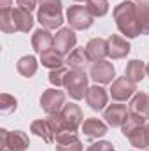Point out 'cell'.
Listing matches in <instances>:
<instances>
[{
    "label": "cell",
    "instance_id": "1f68e13d",
    "mask_svg": "<svg viewBox=\"0 0 149 151\" xmlns=\"http://www.w3.org/2000/svg\"><path fill=\"white\" fill-rule=\"evenodd\" d=\"M88 151H114V146L107 141H98V142H93Z\"/></svg>",
    "mask_w": 149,
    "mask_h": 151
},
{
    "label": "cell",
    "instance_id": "ffe728a7",
    "mask_svg": "<svg viewBox=\"0 0 149 151\" xmlns=\"http://www.w3.org/2000/svg\"><path fill=\"white\" fill-rule=\"evenodd\" d=\"M30 132H34L37 137H42V141H44L46 144H51V142L54 141V132H53V128L49 127L47 119H37V121H34V123L30 125Z\"/></svg>",
    "mask_w": 149,
    "mask_h": 151
},
{
    "label": "cell",
    "instance_id": "74e56055",
    "mask_svg": "<svg viewBox=\"0 0 149 151\" xmlns=\"http://www.w3.org/2000/svg\"><path fill=\"white\" fill-rule=\"evenodd\" d=\"M148 151H149V150H148Z\"/></svg>",
    "mask_w": 149,
    "mask_h": 151
},
{
    "label": "cell",
    "instance_id": "7a4b0ae2",
    "mask_svg": "<svg viewBox=\"0 0 149 151\" xmlns=\"http://www.w3.org/2000/svg\"><path fill=\"white\" fill-rule=\"evenodd\" d=\"M37 21L47 30L58 28L63 23L62 14V0H39Z\"/></svg>",
    "mask_w": 149,
    "mask_h": 151
},
{
    "label": "cell",
    "instance_id": "ac0fdd59",
    "mask_svg": "<svg viewBox=\"0 0 149 151\" xmlns=\"http://www.w3.org/2000/svg\"><path fill=\"white\" fill-rule=\"evenodd\" d=\"M86 53H88L90 60H93V62L104 60L107 56V40H104V39H100V37L91 39L86 44Z\"/></svg>",
    "mask_w": 149,
    "mask_h": 151
},
{
    "label": "cell",
    "instance_id": "4dcf8cb0",
    "mask_svg": "<svg viewBox=\"0 0 149 151\" xmlns=\"http://www.w3.org/2000/svg\"><path fill=\"white\" fill-rule=\"evenodd\" d=\"M67 69H63V67H60V69H54V70H51L49 72V83L53 84V86H62L63 84V81H65V76H67Z\"/></svg>",
    "mask_w": 149,
    "mask_h": 151
},
{
    "label": "cell",
    "instance_id": "83f0119b",
    "mask_svg": "<svg viewBox=\"0 0 149 151\" xmlns=\"http://www.w3.org/2000/svg\"><path fill=\"white\" fill-rule=\"evenodd\" d=\"M0 28H2L4 34H14V32H18L14 18H12V9H7V11L0 12Z\"/></svg>",
    "mask_w": 149,
    "mask_h": 151
},
{
    "label": "cell",
    "instance_id": "603a6c76",
    "mask_svg": "<svg viewBox=\"0 0 149 151\" xmlns=\"http://www.w3.org/2000/svg\"><path fill=\"white\" fill-rule=\"evenodd\" d=\"M40 62H42L44 67H47V69H51V70L60 69V67H63V63H65V62H63V55L58 53L56 49L44 51V53L40 55Z\"/></svg>",
    "mask_w": 149,
    "mask_h": 151
},
{
    "label": "cell",
    "instance_id": "5b68a950",
    "mask_svg": "<svg viewBox=\"0 0 149 151\" xmlns=\"http://www.w3.org/2000/svg\"><path fill=\"white\" fill-rule=\"evenodd\" d=\"M65 106V93L58 88L46 90L40 97V107L47 114H60Z\"/></svg>",
    "mask_w": 149,
    "mask_h": 151
},
{
    "label": "cell",
    "instance_id": "4fadbf2b",
    "mask_svg": "<svg viewBox=\"0 0 149 151\" xmlns=\"http://www.w3.org/2000/svg\"><path fill=\"white\" fill-rule=\"evenodd\" d=\"M32 46H34V51L42 55L44 51H49L53 46H54V37L49 34L47 28H39L34 32L32 35Z\"/></svg>",
    "mask_w": 149,
    "mask_h": 151
},
{
    "label": "cell",
    "instance_id": "f546056e",
    "mask_svg": "<svg viewBox=\"0 0 149 151\" xmlns=\"http://www.w3.org/2000/svg\"><path fill=\"white\" fill-rule=\"evenodd\" d=\"M16 107H18V100L12 95H9V93H2L0 95V111L4 114L14 113Z\"/></svg>",
    "mask_w": 149,
    "mask_h": 151
},
{
    "label": "cell",
    "instance_id": "30bf717a",
    "mask_svg": "<svg viewBox=\"0 0 149 151\" xmlns=\"http://www.w3.org/2000/svg\"><path fill=\"white\" fill-rule=\"evenodd\" d=\"M75 34L72 28H60L54 35V49L62 55H70V49L75 47Z\"/></svg>",
    "mask_w": 149,
    "mask_h": 151
},
{
    "label": "cell",
    "instance_id": "d590c367",
    "mask_svg": "<svg viewBox=\"0 0 149 151\" xmlns=\"http://www.w3.org/2000/svg\"><path fill=\"white\" fill-rule=\"evenodd\" d=\"M75 2H84V0H75Z\"/></svg>",
    "mask_w": 149,
    "mask_h": 151
},
{
    "label": "cell",
    "instance_id": "2e32d148",
    "mask_svg": "<svg viewBox=\"0 0 149 151\" xmlns=\"http://www.w3.org/2000/svg\"><path fill=\"white\" fill-rule=\"evenodd\" d=\"M128 111H130V114L139 116V118L148 121L149 119V95L148 93H137L132 99Z\"/></svg>",
    "mask_w": 149,
    "mask_h": 151
},
{
    "label": "cell",
    "instance_id": "44dd1931",
    "mask_svg": "<svg viewBox=\"0 0 149 151\" xmlns=\"http://www.w3.org/2000/svg\"><path fill=\"white\" fill-rule=\"evenodd\" d=\"M12 18H14V23H16L18 32H28V30H32L34 18L30 16L28 11H25L21 7H16V9H12Z\"/></svg>",
    "mask_w": 149,
    "mask_h": 151
},
{
    "label": "cell",
    "instance_id": "9c48e42d",
    "mask_svg": "<svg viewBox=\"0 0 149 151\" xmlns=\"http://www.w3.org/2000/svg\"><path fill=\"white\" fill-rule=\"evenodd\" d=\"M135 83H132L128 77H119V79H116L114 83H112L111 86V97L114 100H119V102H123V100H128L133 93H135Z\"/></svg>",
    "mask_w": 149,
    "mask_h": 151
},
{
    "label": "cell",
    "instance_id": "8992f818",
    "mask_svg": "<svg viewBox=\"0 0 149 151\" xmlns=\"http://www.w3.org/2000/svg\"><path fill=\"white\" fill-rule=\"evenodd\" d=\"M67 21L74 30H86L93 25V16L84 5H70L67 11Z\"/></svg>",
    "mask_w": 149,
    "mask_h": 151
},
{
    "label": "cell",
    "instance_id": "836d02e7",
    "mask_svg": "<svg viewBox=\"0 0 149 151\" xmlns=\"http://www.w3.org/2000/svg\"><path fill=\"white\" fill-rule=\"evenodd\" d=\"M11 4H12V0H0V9L7 11V9H11Z\"/></svg>",
    "mask_w": 149,
    "mask_h": 151
},
{
    "label": "cell",
    "instance_id": "4316f807",
    "mask_svg": "<svg viewBox=\"0 0 149 151\" xmlns=\"http://www.w3.org/2000/svg\"><path fill=\"white\" fill-rule=\"evenodd\" d=\"M128 141H130L132 146L137 148V150L149 148V141H148V135H146V127H139L135 132H132V134L128 135Z\"/></svg>",
    "mask_w": 149,
    "mask_h": 151
},
{
    "label": "cell",
    "instance_id": "9a60e30c",
    "mask_svg": "<svg viewBox=\"0 0 149 151\" xmlns=\"http://www.w3.org/2000/svg\"><path fill=\"white\" fill-rule=\"evenodd\" d=\"M86 102L88 106L93 109V111H102L107 104V91L102 88V86H91L88 88V93H86Z\"/></svg>",
    "mask_w": 149,
    "mask_h": 151
},
{
    "label": "cell",
    "instance_id": "8fae6325",
    "mask_svg": "<svg viewBox=\"0 0 149 151\" xmlns=\"http://www.w3.org/2000/svg\"><path fill=\"white\" fill-rule=\"evenodd\" d=\"M128 116H130V111L123 104H111L104 111V118H105L107 125H111L112 128L114 127H123L125 121L128 119Z\"/></svg>",
    "mask_w": 149,
    "mask_h": 151
},
{
    "label": "cell",
    "instance_id": "d6a6232c",
    "mask_svg": "<svg viewBox=\"0 0 149 151\" xmlns=\"http://www.w3.org/2000/svg\"><path fill=\"white\" fill-rule=\"evenodd\" d=\"M16 4H18L21 9L28 11V12H32V11L37 7V0H16Z\"/></svg>",
    "mask_w": 149,
    "mask_h": 151
},
{
    "label": "cell",
    "instance_id": "cb8c5ba5",
    "mask_svg": "<svg viewBox=\"0 0 149 151\" xmlns=\"http://www.w3.org/2000/svg\"><path fill=\"white\" fill-rule=\"evenodd\" d=\"M16 69H18V72L23 76V77H32V76L37 72V60H35V56L27 55V56L19 58Z\"/></svg>",
    "mask_w": 149,
    "mask_h": 151
},
{
    "label": "cell",
    "instance_id": "7c38bea8",
    "mask_svg": "<svg viewBox=\"0 0 149 151\" xmlns=\"http://www.w3.org/2000/svg\"><path fill=\"white\" fill-rule=\"evenodd\" d=\"M130 44L119 35H111L107 39V56L112 60H121L130 53Z\"/></svg>",
    "mask_w": 149,
    "mask_h": 151
},
{
    "label": "cell",
    "instance_id": "d6986e66",
    "mask_svg": "<svg viewBox=\"0 0 149 151\" xmlns=\"http://www.w3.org/2000/svg\"><path fill=\"white\" fill-rule=\"evenodd\" d=\"M90 62L91 60H90V56H88L84 47H75L74 51L69 55V58H67V63H69V67L72 70H82V72H84V69L88 67Z\"/></svg>",
    "mask_w": 149,
    "mask_h": 151
},
{
    "label": "cell",
    "instance_id": "52a82bcc",
    "mask_svg": "<svg viewBox=\"0 0 149 151\" xmlns=\"http://www.w3.org/2000/svg\"><path fill=\"white\" fill-rule=\"evenodd\" d=\"M114 67H112L111 62H104V60H98L91 65L90 69V77L95 81V83H100V84H107V83H112L114 79Z\"/></svg>",
    "mask_w": 149,
    "mask_h": 151
},
{
    "label": "cell",
    "instance_id": "277c9868",
    "mask_svg": "<svg viewBox=\"0 0 149 151\" xmlns=\"http://www.w3.org/2000/svg\"><path fill=\"white\" fill-rule=\"evenodd\" d=\"M0 148L2 151H25L30 146V141H28V135L21 130H14V132H9L5 128L0 130Z\"/></svg>",
    "mask_w": 149,
    "mask_h": 151
},
{
    "label": "cell",
    "instance_id": "5bb4252c",
    "mask_svg": "<svg viewBox=\"0 0 149 151\" xmlns=\"http://www.w3.org/2000/svg\"><path fill=\"white\" fill-rule=\"evenodd\" d=\"M56 151H82V142L75 135V132H63L54 137Z\"/></svg>",
    "mask_w": 149,
    "mask_h": 151
},
{
    "label": "cell",
    "instance_id": "3957f363",
    "mask_svg": "<svg viewBox=\"0 0 149 151\" xmlns=\"http://www.w3.org/2000/svg\"><path fill=\"white\" fill-rule=\"evenodd\" d=\"M63 86L69 93L70 99L74 100H81L84 99V95L88 93V76L84 74L82 70H69L65 76Z\"/></svg>",
    "mask_w": 149,
    "mask_h": 151
},
{
    "label": "cell",
    "instance_id": "e0dca14e",
    "mask_svg": "<svg viewBox=\"0 0 149 151\" xmlns=\"http://www.w3.org/2000/svg\"><path fill=\"white\" fill-rule=\"evenodd\" d=\"M82 132L90 139H98V137H104L107 134V125L98 118H88L82 123Z\"/></svg>",
    "mask_w": 149,
    "mask_h": 151
},
{
    "label": "cell",
    "instance_id": "484cf974",
    "mask_svg": "<svg viewBox=\"0 0 149 151\" xmlns=\"http://www.w3.org/2000/svg\"><path fill=\"white\" fill-rule=\"evenodd\" d=\"M137 18H139L140 32L144 35H149V2L137 4Z\"/></svg>",
    "mask_w": 149,
    "mask_h": 151
},
{
    "label": "cell",
    "instance_id": "f1b7e54d",
    "mask_svg": "<svg viewBox=\"0 0 149 151\" xmlns=\"http://www.w3.org/2000/svg\"><path fill=\"white\" fill-rule=\"evenodd\" d=\"M144 121H146V119H142V118H139V116L130 114V116H128V119L125 121V125L121 127L123 135H125V137H128V135H130L132 132H135L139 127H144Z\"/></svg>",
    "mask_w": 149,
    "mask_h": 151
},
{
    "label": "cell",
    "instance_id": "e575fe53",
    "mask_svg": "<svg viewBox=\"0 0 149 151\" xmlns=\"http://www.w3.org/2000/svg\"><path fill=\"white\" fill-rule=\"evenodd\" d=\"M146 135H148V141H149V123L146 125Z\"/></svg>",
    "mask_w": 149,
    "mask_h": 151
},
{
    "label": "cell",
    "instance_id": "6da1fadb",
    "mask_svg": "<svg viewBox=\"0 0 149 151\" xmlns=\"http://www.w3.org/2000/svg\"><path fill=\"white\" fill-rule=\"evenodd\" d=\"M114 19L119 32L128 39H135L140 32L139 18H137V4L133 2H121L114 7Z\"/></svg>",
    "mask_w": 149,
    "mask_h": 151
},
{
    "label": "cell",
    "instance_id": "7402d4cb",
    "mask_svg": "<svg viewBox=\"0 0 149 151\" xmlns=\"http://www.w3.org/2000/svg\"><path fill=\"white\" fill-rule=\"evenodd\" d=\"M146 72H148V67H146L144 62H140V60H132V62H128V65H126V69H125V74H126V77H128L132 83H140V81L144 79Z\"/></svg>",
    "mask_w": 149,
    "mask_h": 151
},
{
    "label": "cell",
    "instance_id": "ba28073f",
    "mask_svg": "<svg viewBox=\"0 0 149 151\" xmlns=\"http://www.w3.org/2000/svg\"><path fill=\"white\" fill-rule=\"evenodd\" d=\"M60 116H62V121L69 132H75L82 123V113L75 104H65Z\"/></svg>",
    "mask_w": 149,
    "mask_h": 151
},
{
    "label": "cell",
    "instance_id": "8d00e7d4",
    "mask_svg": "<svg viewBox=\"0 0 149 151\" xmlns=\"http://www.w3.org/2000/svg\"><path fill=\"white\" fill-rule=\"evenodd\" d=\"M148 76H149V65H148Z\"/></svg>",
    "mask_w": 149,
    "mask_h": 151
},
{
    "label": "cell",
    "instance_id": "d4e9b609",
    "mask_svg": "<svg viewBox=\"0 0 149 151\" xmlns=\"http://www.w3.org/2000/svg\"><path fill=\"white\" fill-rule=\"evenodd\" d=\"M86 9L93 18H102L109 11V0H86Z\"/></svg>",
    "mask_w": 149,
    "mask_h": 151
}]
</instances>
